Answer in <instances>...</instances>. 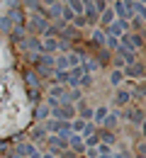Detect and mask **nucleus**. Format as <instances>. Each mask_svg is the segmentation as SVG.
<instances>
[{
    "label": "nucleus",
    "instance_id": "nucleus-9",
    "mask_svg": "<svg viewBox=\"0 0 146 158\" xmlns=\"http://www.w3.org/2000/svg\"><path fill=\"white\" fill-rule=\"evenodd\" d=\"M117 20V17H115V10H112V7H107V10H105V12H100V24H102V29L105 27H107V24H112V22Z\"/></svg>",
    "mask_w": 146,
    "mask_h": 158
},
{
    "label": "nucleus",
    "instance_id": "nucleus-23",
    "mask_svg": "<svg viewBox=\"0 0 146 158\" xmlns=\"http://www.w3.org/2000/svg\"><path fill=\"white\" fill-rule=\"evenodd\" d=\"M85 124H88V122H83V119H73V122H71V131H73V134H83V129H85Z\"/></svg>",
    "mask_w": 146,
    "mask_h": 158
},
{
    "label": "nucleus",
    "instance_id": "nucleus-41",
    "mask_svg": "<svg viewBox=\"0 0 146 158\" xmlns=\"http://www.w3.org/2000/svg\"><path fill=\"white\" fill-rule=\"evenodd\" d=\"M107 2H112V0H107Z\"/></svg>",
    "mask_w": 146,
    "mask_h": 158
},
{
    "label": "nucleus",
    "instance_id": "nucleus-30",
    "mask_svg": "<svg viewBox=\"0 0 146 158\" xmlns=\"http://www.w3.org/2000/svg\"><path fill=\"white\" fill-rule=\"evenodd\" d=\"M107 61H110V51L105 49V51H100V56H98V66H107Z\"/></svg>",
    "mask_w": 146,
    "mask_h": 158
},
{
    "label": "nucleus",
    "instance_id": "nucleus-16",
    "mask_svg": "<svg viewBox=\"0 0 146 158\" xmlns=\"http://www.w3.org/2000/svg\"><path fill=\"white\" fill-rule=\"evenodd\" d=\"M24 83H27V88H39V76L34 71H27L24 73Z\"/></svg>",
    "mask_w": 146,
    "mask_h": 158
},
{
    "label": "nucleus",
    "instance_id": "nucleus-1",
    "mask_svg": "<svg viewBox=\"0 0 146 158\" xmlns=\"http://www.w3.org/2000/svg\"><path fill=\"white\" fill-rule=\"evenodd\" d=\"M46 27H49V20H44L39 15H29V22L24 24V29L29 32V37H39L46 32Z\"/></svg>",
    "mask_w": 146,
    "mask_h": 158
},
{
    "label": "nucleus",
    "instance_id": "nucleus-35",
    "mask_svg": "<svg viewBox=\"0 0 146 158\" xmlns=\"http://www.w3.org/2000/svg\"><path fill=\"white\" fill-rule=\"evenodd\" d=\"M39 2H42L44 7H51V5H56V2H59V0H39Z\"/></svg>",
    "mask_w": 146,
    "mask_h": 158
},
{
    "label": "nucleus",
    "instance_id": "nucleus-21",
    "mask_svg": "<svg viewBox=\"0 0 146 158\" xmlns=\"http://www.w3.org/2000/svg\"><path fill=\"white\" fill-rule=\"evenodd\" d=\"M107 114H110V112H107V107H98V110H93V119H95L98 124H102Z\"/></svg>",
    "mask_w": 146,
    "mask_h": 158
},
{
    "label": "nucleus",
    "instance_id": "nucleus-4",
    "mask_svg": "<svg viewBox=\"0 0 146 158\" xmlns=\"http://www.w3.org/2000/svg\"><path fill=\"white\" fill-rule=\"evenodd\" d=\"M122 73H124V78H141V76L146 73V66L136 61V63H129V66H124V68H122Z\"/></svg>",
    "mask_w": 146,
    "mask_h": 158
},
{
    "label": "nucleus",
    "instance_id": "nucleus-25",
    "mask_svg": "<svg viewBox=\"0 0 146 158\" xmlns=\"http://www.w3.org/2000/svg\"><path fill=\"white\" fill-rule=\"evenodd\" d=\"M102 124H105V131H112V129L117 127V114H107Z\"/></svg>",
    "mask_w": 146,
    "mask_h": 158
},
{
    "label": "nucleus",
    "instance_id": "nucleus-7",
    "mask_svg": "<svg viewBox=\"0 0 146 158\" xmlns=\"http://www.w3.org/2000/svg\"><path fill=\"white\" fill-rule=\"evenodd\" d=\"M127 46H129V49H134V51H136V49H141V46H144V37H141L139 32H134V34H131V32H127Z\"/></svg>",
    "mask_w": 146,
    "mask_h": 158
},
{
    "label": "nucleus",
    "instance_id": "nucleus-11",
    "mask_svg": "<svg viewBox=\"0 0 146 158\" xmlns=\"http://www.w3.org/2000/svg\"><path fill=\"white\" fill-rule=\"evenodd\" d=\"M61 39H63V41H78V29L68 24V27L61 32Z\"/></svg>",
    "mask_w": 146,
    "mask_h": 158
},
{
    "label": "nucleus",
    "instance_id": "nucleus-36",
    "mask_svg": "<svg viewBox=\"0 0 146 158\" xmlns=\"http://www.w3.org/2000/svg\"><path fill=\"white\" fill-rule=\"evenodd\" d=\"M131 22H134V27H136V29H141V27H144V22L139 20V17H136V15H134V20H131Z\"/></svg>",
    "mask_w": 146,
    "mask_h": 158
},
{
    "label": "nucleus",
    "instance_id": "nucleus-31",
    "mask_svg": "<svg viewBox=\"0 0 146 158\" xmlns=\"http://www.w3.org/2000/svg\"><path fill=\"white\" fill-rule=\"evenodd\" d=\"M105 46H107L110 51H115V49L119 46V39H115V37H107V41H105Z\"/></svg>",
    "mask_w": 146,
    "mask_h": 158
},
{
    "label": "nucleus",
    "instance_id": "nucleus-32",
    "mask_svg": "<svg viewBox=\"0 0 146 158\" xmlns=\"http://www.w3.org/2000/svg\"><path fill=\"white\" fill-rule=\"evenodd\" d=\"M59 105H61V102H59L56 98H46V107H49V110H56Z\"/></svg>",
    "mask_w": 146,
    "mask_h": 158
},
{
    "label": "nucleus",
    "instance_id": "nucleus-8",
    "mask_svg": "<svg viewBox=\"0 0 146 158\" xmlns=\"http://www.w3.org/2000/svg\"><path fill=\"white\" fill-rule=\"evenodd\" d=\"M127 119H129L131 124H141L146 119V114L139 110V107H127Z\"/></svg>",
    "mask_w": 146,
    "mask_h": 158
},
{
    "label": "nucleus",
    "instance_id": "nucleus-17",
    "mask_svg": "<svg viewBox=\"0 0 146 158\" xmlns=\"http://www.w3.org/2000/svg\"><path fill=\"white\" fill-rule=\"evenodd\" d=\"M63 5H68V7L73 10V15H76V17H81V15H83V2H81V0H66Z\"/></svg>",
    "mask_w": 146,
    "mask_h": 158
},
{
    "label": "nucleus",
    "instance_id": "nucleus-14",
    "mask_svg": "<svg viewBox=\"0 0 146 158\" xmlns=\"http://www.w3.org/2000/svg\"><path fill=\"white\" fill-rule=\"evenodd\" d=\"M10 39L17 41V44H22V41L27 39V29H24V27H15V29H12V34H10Z\"/></svg>",
    "mask_w": 146,
    "mask_h": 158
},
{
    "label": "nucleus",
    "instance_id": "nucleus-3",
    "mask_svg": "<svg viewBox=\"0 0 146 158\" xmlns=\"http://www.w3.org/2000/svg\"><path fill=\"white\" fill-rule=\"evenodd\" d=\"M22 5H24V10H29V15H39L44 20H49V12L39 0H22Z\"/></svg>",
    "mask_w": 146,
    "mask_h": 158
},
{
    "label": "nucleus",
    "instance_id": "nucleus-33",
    "mask_svg": "<svg viewBox=\"0 0 146 158\" xmlns=\"http://www.w3.org/2000/svg\"><path fill=\"white\" fill-rule=\"evenodd\" d=\"M85 156L88 158H98L100 153H98V148H85Z\"/></svg>",
    "mask_w": 146,
    "mask_h": 158
},
{
    "label": "nucleus",
    "instance_id": "nucleus-18",
    "mask_svg": "<svg viewBox=\"0 0 146 158\" xmlns=\"http://www.w3.org/2000/svg\"><path fill=\"white\" fill-rule=\"evenodd\" d=\"M63 95H66V88H63V85H51V88H49V98H56L61 102Z\"/></svg>",
    "mask_w": 146,
    "mask_h": 158
},
{
    "label": "nucleus",
    "instance_id": "nucleus-20",
    "mask_svg": "<svg viewBox=\"0 0 146 158\" xmlns=\"http://www.w3.org/2000/svg\"><path fill=\"white\" fill-rule=\"evenodd\" d=\"M81 68H83V73H90V76H93V71L98 68V61H95V59H83Z\"/></svg>",
    "mask_w": 146,
    "mask_h": 158
},
{
    "label": "nucleus",
    "instance_id": "nucleus-26",
    "mask_svg": "<svg viewBox=\"0 0 146 158\" xmlns=\"http://www.w3.org/2000/svg\"><path fill=\"white\" fill-rule=\"evenodd\" d=\"M29 136L34 139V141H44V139L49 136V134H46V129H44V127H37V129H34V131H32Z\"/></svg>",
    "mask_w": 146,
    "mask_h": 158
},
{
    "label": "nucleus",
    "instance_id": "nucleus-29",
    "mask_svg": "<svg viewBox=\"0 0 146 158\" xmlns=\"http://www.w3.org/2000/svg\"><path fill=\"white\" fill-rule=\"evenodd\" d=\"M93 7H95V12L100 15V12H105L110 5H107V0H95V2H93Z\"/></svg>",
    "mask_w": 146,
    "mask_h": 158
},
{
    "label": "nucleus",
    "instance_id": "nucleus-24",
    "mask_svg": "<svg viewBox=\"0 0 146 158\" xmlns=\"http://www.w3.org/2000/svg\"><path fill=\"white\" fill-rule=\"evenodd\" d=\"M49 114H51V110H49L46 105H39V107L34 110V119H46Z\"/></svg>",
    "mask_w": 146,
    "mask_h": 158
},
{
    "label": "nucleus",
    "instance_id": "nucleus-6",
    "mask_svg": "<svg viewBox=\"0 0 146 158\" xmlns=\"http://www.w3.org/2000/svg\"><path fill=\"white\" fill-rule=\"evenodd\" d=\"M22 46L27 51H32V54H42V39L39 37H27V39L22 41Z\"/></svg>",
    "mask_w": 146,
    "mask_h": 158
},
{
    "label": "nucleus",
    "instance_id": "nucleus-39",
    "mask_svg": "<svg viewBox=\"0 0 146 158\" xmlns=\"http://www.w3.org/2000/svg\"><path fill=\"white\" fill-rule=\"evenodd\" d=\"M42 158H56V156H51V153H44V156Z\"/></svg>",
    "mask_w": 146,
    "mask_h": 158
},
{
    "label": "nucleus",
    "instance_id": "nucleus-12",
    "mask_svg": "<svg viewBox=\"0 0 146 158\" xmlns=\"http://www.w3.org/2000/svg\"><path fill=\"white\" fill-rule=\"evenodd\" d=\"M46 12H49V17L56 22L61 20V12H63V2H56V5H51V7H46Z\"/></svg>",
    "mask_w": 146,
    "mask_h": 158
},
{
    "label": "nucleus",
    "instance_id": "nucleus-28",
    "mask_svg": "<svg viewBox=\"0 0 146 158\" xmlns=\"http://www.w3.org/2000/svg\"><path fill=\"white\" fill-rule=\"evenodd\" d=\"M39 95H42V93H39V88H27V98H29V102H34V105H37V102H39Z\"/></svg>",
    "mask_w": 146,
    "mask_h": 158
},
{
    "label": "nucleus",
    "instance_id": "nucleus-27",
    "mask_svg": "<svg viewBox=\"0 0 146 158\" xmlns=\"http://www.w3.org/2000/svg\"><path fill=\"white\" fill-rule=\"evenodd\" d=\"M90 85H93V76H90V73H83L81 80H78V88L83 90V88H90Z\"/></svg>",
    "mask_w": 146,
    "mask_h": 158
},
{
    "label": "nucleus",
    "instance_id": "nucleus-2",
    "mask_svg": "<svg viewBox=\"0 0 146 158\" xmlns=\"http://www.w3.org/2000/svg\"><path fill=\"white\" fill-rule=\"evenodd\" d=\"M51 117H54V119H61V122H73V119L78 117L76 105H59L56 110H51Z\"/></svg>",
    "mask_w": 146,
    "mask_h": 158
},
{
    "label": "nucleus",
    "instance_id": "nucleus-40",
    "mask_svg": "<svg viewBox=\"0 0 146 158\" xmlns=\"http://www.w3.org/2000/svg\"><path fill=\"white\" fill-rule=\"evenodd\" d=\"M134 2H141V5H144V2H146V0H134Z\"/></svg>",
    "mask_w": 146,
    "mask_h": 158
},
{
    "label": "nucleus",
    "instance_id": "nucleus-37",
    "mask_svg": "<svg viewBox=\"0 0 146 158\" xmlns=\"http://www.w3.org/2000/svg\"><path fill=\"white\" fill-rule=\"evenodd\" d=\"M141 134H144V136H146V119H144V122H141Z\"/></svg>",
    "mask_w": 146,
    "mask_h": 158
},
{
    "label": "nucleus",
    "instance_id": "nucleus-22",
    "mask_svg": "<svg viewBox=\"0 0 146 158\" xmlns=\"http://www.w3.org/2000/svg\"><path fill=\"white\" fill-rule=\"evenodd\" d=\"M100 134V143H107V146H112L115 141H117V136L112 134V131H98Z\"/></svg>",
    "mask_w": 146,
    "mask_h": 158
},
{
    "label": "nucleus",
    "instance_id": "nucleus-13",
    "mask_svg": "<svg viewBox=\"0 0 146 158\" xmlns=\"http://www.w3.org/2000/svg\"><path fill=\"white\" fill-rule=\"evenodd\" d=\"M59 49V39H46L42 41V54H54Z\"/></svg>",
    "mask_w": 146,
    "mask_h": 158
},
{
    "label": "nucleus",
    "instance_id": "nucleus-19",
    "mask_svg": "<svg viewBox=\"0 0 146 158\" xmlns=\"http://www.w3.org/2000/svg\"><path fill=\"white\" fill-rule=\"evenodd\" d=\"M124 80H127V78H124V73H122V71H117V68L112 71V76H110V83H112L115 88H119V85H122Z\"/></svg>",
    "mask_w": 146,
    "mask_h": 158
},
{
    "label": "nucleus",
    "instance_id": "nucleus-38",
    "mask_svg": "<svg viewBox=\"0 0 146 158\" xmlns=\"http://www.w3.org/2000/svg\"><path fill=\"white\" fill-rule=\"evenodd\" d=\"M10 158H22V156H17V153H15V151H12V153H10Z\"/></svg>",
    "mask_w": 146,
    "mask_h": 158
},
{
    "label": "nucleus",
    "instance_id": "nucleus-34",
    "mask_svg": "<svg viewBox=\"0 0 146 158\" xmlns=\"http://www.w3.org/2000/svg\"><path fill=\"white\" fill-rule=\"evenodd\" d=\"M12 27H15V24L7 20V17H5V20H2V24H0V29H12Z\"/></svg>",
    "mask_w": 146,
    "mask_h": 158
},
{
    "label": "nucleus",
    "instance_id": "nucleus-15",
    "mask_svg": "<svg viewBox=\"0 0 146 158\" xmlns=\"http://www.w3.org/2000/svg\"><path fill=\"white\" fill-rule=\"evenodd\" d=\"M93 46H105V41H107V34H105L102 29H95V32H93Z\"/></svg>",
    "mask_w": 146,
    "mask_h": 158
},
{
    "label": "nucleus",
    "instance_id": "nucleus-10",
    "mask_svg": "<svg viewBox=\"0 0 146 158\" xmlns=\"http://www.w3.org/2000/svg\"><path fill=\"white\" fill-rule=\"evenodd\" d=\"M129 100H131V93H129V90H117L115 102H117L119 107H127V105H129Z\"/></svg>",
    "mask_w": 146,
    "mask_h": 158
},
{
    "label": "nucleus",
    "instance_id": "nucleus-5",
    "mask_svg": "<svg viewBox=\"0 0 146 158\" xmlns=\"http://www.w3.org/2000/svg\"><path fill=\"white\" fill-rule=\"evenodd\" d=\"M68 151H73V153H83L85 151V143H83L81 134H71V139H68Z\"/></svg>",
    "mask_w": 146,
    "mask_h": 158
}]
</instances>
